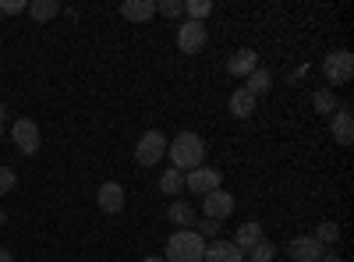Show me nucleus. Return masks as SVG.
<instances>
[{
  "label": "nucleus",
  "mask_w": 354,
  "mask_h": 262,
  "mask_svg": "<svg viewBox=\"0 0 354 262\" xmlns=\"http://www.w3.org/2000/svg\"><path fill=\"white\" fill-rule=\"evenodd\" d=\"M0 11L4 15H21V11H28V4L25 0H0Z\"/></svg>",
  "instance_id": "obj_28"
},
{
  "label": "nucleus",
  "mask_w": 354,
  "mask_h": 262,
  "mask_svg": "<svg viewBox=\"0 0 354 262\" xmlns=\"http://www.w3.org/2000/svg\"><path fill=\"white\" fill-rule=\"evenodd\" d=\"M160 191L170 195V198H174V195H181V191H185V174H181V170H174V167L163 170V174H160Z\"/></svg>",
  "instance_id": "obj_20"
},
{
  "label": "nucleus",
  "mask_w": 354,
  "mask_h": 262,
  "mask_svg": "<svg viewBox=\"0 0 354 262\" xmlns=\"http://www.w3.org/2000/svg\"><path fill=\"white\" fill-rule=\"evenodd\" d=\"M156 15H163V18H181V15H185V0H163V4H156Z\"/></svg>",
  "instance_id": "obj_26"
},
{
  "label": "nucleus",
  "mask_w": 354,
  "mask_h": 262,
  "mask_svg": "<svg viewBox=\"0 0 354 262\" xmlns=\"http://www.w3.org/2000/svg\"><path fill=\"white\" fill-rule=\"evenodd\" d=\"M11 135H15V145H18V153H21V156H36V153H39L43 135H39V124H36V121H28V118L15 121Z\"/></svg>",
  "instance_id": "obj_6"
},
{
  "label": "nucleus",
  "mask_w": 354,
  "mask_h": 262,
  "mask_svg": "<svg viewBox=\"0 0 354 262\" xmlns=\"http://www.w3.org/2000/svg\"><path fill=\"white\" fill-rule=\"evenodd\" d=\"M230 113H234V118H241V121H248L252 113H255V96L245 89V85L230 96Z\"/></svg>",
  "instance_id": "obj_18"
},
{
  "label": "nucleus",
  "mask_w": 354,
  "mask_h": 262,
  "mask_svg": "<svg viewBox=\"0 0 354 262\" xmlns=\"http://www.w3.org/2000/svg\"><path fill=\"white\" fill-rule=\"evenodd\" d=\"M185 188L195 191V195L216 191V188H220V170H213V167H195V170H188V174H185Z\"/></svg>",
  "instance_id": "obj_7"
},
{
  "label": "nucleus",
  "mask_w": 354,
  "mask_h": 262,
  "mask_svg": "<svg viewBox=\"0 0 354 262\" xmlns=\"http://www.w3.org/2000/svg\"><path fill=\"white\" fill-rule=\"evenodd\" d=\"M167 262H202L205 259V241L195 230H174L167 241Z\"/></svg>",
  "instance_id": "obj_2"
},
{
  "label": "nucleus",
  "mask_w": 354,
  "mask_h": 262,
  "mask_svg": "<svg viewBox=\"0 0 354 262\" xmlns=\"http://www.w3.org/2000/svg\"><path fill=\"white\" fill-rule=\"evenodd\" d=\"M202 262H245V252L234 241H213L209 248H205Z\"/></svg>",
  "instance_id": "obj_12"
},
{
  "label": "nucleus",
  "mask_w": 354,
  "mask_h": 262,
  "mask_svg": "<svg viewBox=\"0 0 354 262\" xmlns=\"http://www.w3.org/2000/svg\"><path fill=\"white\" fill-rule=\"evenodd\" d=\"M202 209H205V220H216V223H220V220H227V216L234 213V195L223 191V188H216V191L205 195Z\"/></svg>",
  "instance_id": "obj_9"
},
{
  "label": "nucleus",
  "mask_w": 354,
  "mask_h": 262,
  "mask_svg": "<svg viewBox=\"0 0 354 262\" xmlns=\"http://www.w3.org/2000/svg\"><path fill=\"white\" fill-rule=\"evenodd\" d=\"M167 135L163 131H145L138 142H135V163L138 167H156V163H163V153H167Z\"/></svg>",
  "instance_id": "obj_3"
},
{
  "label": "nucleus",
  "mask_w": 354,
  "mask_h": 262,
  "mask_svg": "<svg viewBox=\"0 0 354 262\" xmlns=\"http://www.w3.org/2000/svg\"><path fill=\"white\" fill-rule=\"evenodd\" d=\"M319 262H347V259H340V255H330V252H326V255H322Z\"/></svg>",
  "instance_id": "obj_30"
},
{
  "label": "nucleus",
  "mask_w": 354,
  "mask_h": 262,
  "mask_svg": "<svg viewBox=\"0 0 354 262\" xmlns=\"http://www.w3.org/2000/svg\"><path fill=\"white\" fill-rule=\"evenodd\" d=\"M287 255H290V262H319L322 255H326V248L308 234V238H290L287 241Z\"/></svg>",
  "instance_id": "obj_8"
},
{
  "label": "nucleus",
  "mask_w": 354,
  "mask_h": 262,
  "mask_svg": "<svg viewBox=\"0 0 354 262\" xmlns=\"http://www.w3.org/2000/svg\"><path fill=\"white\" fill-rule=\"evenodd\" d=\"M0 138H4V128H0Z\"/></svg>",
  "instance_id": "obj_34"
},
{
  "label": "nucleus",
  "mask_w": 354,
  "mask_h": 262,
  "mask_svg": "<svg viewBox=\"0 0 354 262\" xmlns=\"http://www.w3.org/2000/svg\"><path fill=\"white\" fill-rule=\"evenodd\" d=\"M4 220H8V213H4V209H0V223H4Z\"/></svg>",
  "instance_id": "obj_33"
},
{
  "label": "nucleus",
  "mask_w": 354,
  "mask_h": 262,
  "mask_svg": "<svg viewBox=\"0 0 354 262\" xmlns=\"http://www.w3.org/2000/svg\"><path fill=\"white\" fill-rule=\"evenodd\" d=\"M167 220H170L174 227H181V230H192V227H195V209H192V202H185V198L170 202Z\"/></svg>",
  "instance_id": "obj_15"
},
{
  "label": "nucleus",
  "mask_w": 354,
  "mask_h": 262,
  "mask_svg": "<svg viewBox=\"0 0 354 262\" xmlns=\"http://www.w3.org/2000/svg\"><path fill=\"white\" fill-rule=\"evenodd\" d=\"M185 15H188V21H205L213 15V4L209 0H185Z\"/></svg>",
  "instance_id": "obj_22"
},
{
  "label": "nucleus",
  "mask_w": 354,
  "mask_h": 262,
  "mask_svg": "<svg viewBox=\"0 0 354 262\" xmlns=\"http://www.w3.org/2000/svg\"><path fill=\"white\" fill-rule=\"evenodd\" d=\"M198 230H195V234L202 238V241H220V223L216 220H202V223H195Z\"/></svg>",
  "instance_id": "obj_25"
},
{
  "label": "nucleus",
  "mask_w": 354,
  "mask_h": 262,
  "mask_svg": "<svg viewBox=\"0 0 354 262\" xmlns=\"http://www.w3.org/2000/svg\"><path fill=\"white\" fill-rule=\"evenodd\" d=\"M15 185H18V174L11 167H0V195H8Z\"/></svg>",
  "instance_id": "obj_27"
},
{
  "label": "nucleus",
  "mask_w": 354,
  "mask_h": 262,
  "mask_svg": "<svg viewBox=\"0 0 354 262\" xmlns=\"http://www.w3.org/2000/svg\"><path fill=\"white\" fill-rule=\"evenodd\" d=\"M312 106H315V113H333L340 106V100H337V93L330 89V85H322V89L312 93Z\"/></svg>",
  "instance_id": "obj_19"
},
{
  "label": "nucleus",
  "mask_w": 354,
  "mask_h": 262,
  "mask_svg": "<svg viewBox=\"0 0 354 262\" xmlns=\"http://www.w3.org/2000/svg\"><path fill=\"white\" fill-rule=\"evenodd\" d=\"M255 68H259V53H255V50H238V53L227 61V71H230L234 78H248Z\"/></svg>",
  "instance_id": "obj_13"
},
{
  "label": "nucleus",
  "mask_w": 354,
  "mask_h": 262,
  "mask_svg": "<svg viewBox=\"0 0 354 262\" xmlns=\"http://www.w3.org/2000/svg\"><path fill=\"white\" fill-rule=\"evenodd\" d=\"M96 202H100V209L103 213H121L124 209V188L117 185V181H106V185H100V191H96Z\"/></svg>",
  "instance_id": "obj_11"
},
{
  "label": "nucleus",
  "mask_w": 354,
  "mask_h": 262,
  "mask_svg": "<svg viewBox=\"0 0 354 262\" xmlns=\"http://www.w3.org/2000/svg\"><path fill=\"white\" fill-rule=\"evenodd\" d=\"M312 238H315L322 248H326V245H337V241H340V227H337V223H319Z\"/></svg>",
  "instance_id": "obj_23"
},
{
  "label": "nucleus",
  "mask_w": 354,
  "mask_h": 262,
  "mask_svg": "<svg viewBox=\"0 0 354 262\" xmlns=\"http://www.w3.org/2000/svg\"><path fill=\"white\" fill-rule=\"evenodd\" d=\"M322 75H326L330 89L333 85H347L354 78V53L351 50H333L326 61H322Z\"/></svg>",
  "instance_id": "obj_4"
},
{
  "label": "nucleus",
  "mask_w": 354,
  "mask_h": 262,
  "mask_svg": "<svg viewBox=\"0 0 354 262\" xmlns=\"http://www.w3.org/2000/svg\"><path fill=\"white\" fill-rule=\"evenodd\" d=\"M142 262H167V259H160V255H149V259H142Z\"/></svg>",
  "instance_id": "obj_32"
},
{
  "label": "nucleus",
  "mask_w": 354,
  "mask_h": 262,
  "mask_svg": "<svg viewBox=\"0 0 354 262\" xmlns=\"http://www.w3.org/2000/svg\"><path fill=\"white\" fill-rule=\"evenodd\" d=\"M8 118H11V113H8V106H0V124H4Z\"/></svg>",
  "instance_id": "obj_31"
},
{
  "label": "nucleus",
  "mask_w": 354,
  "mask_h": 262,
  "mask_svg": "<svg viewBox=\"0 0 354 262\" xmlns=\"http://www.w3.org/2000/svg\"><path fill=\"white\" fill-rule=\"evenodd\" d=\"M248 259H252V262H277V248L262 238L259 245H252V248H248Z\"/></svg>",
  "instance_id": "obj_24"
},
{
  "label": "nucleus",
  "mask_w": 354,
  "mask_h": 262,
  "mask_svg": "<svg viewBox=\"0 0 354 262\" xmlns=\"http://www.w3.org/2000/svg\"><path fill=\"white\" fill-rule=\"evenodd\" d=\"M205 43H209V28H205V21H185L181 28H177V50L195 57Z\"/></svg>",
  "instance_id": "obj_5"
},
{
  "label": "nucleus",
  "mask_w": 354,
  "mask_h": 262,
  "mask_svg": "<svg viewBox=\"0 0 354 262\" xmlns=\"http://www.w3.org/2000/svg\"><path fill=\"white\" fill-rule=\"evenodd\" d=\"M262 241V223H255V220H245L241 227H238V234H234V245H238L241 252H248L252 245H259Z\"/></svg>",
  "instance_id": "obj_17"
},
{
  "label": "nucleus",
  "mask_w": 354,
  "mask_h": 262,
  "mask_svg": "<svg viewBox=\"0 0 354 262\" xmlns=\"http://www.w3.org/2000/svg\"><path fill=\"white\" fill-rule=\"evenodd\" d=\"M245 82H248L245 89H248V93L259 100V96H266V93L273 89V71H270V68H255V71H252Z\"/></svg>",
  "instance_id": "obj_16"
},
{
  "label": "nucleus",
  "mask_w": 354,
  "mask_h": 262,
  "mask_svg": "<svg viewBox=\"0 0 354 262\" xmlns=\"http://www.w3.org/2000/svg\"><path fill=\"white\" fill-rule=\"evenodd\" d=\"M0 262H15V255H11V252H8L4 245H0Z\"/></svg>",
  "instance_id": "obj_29"
},
{
  "label": "nucleus",
  "mask_w": 354,
  "mask_h": 262,
  "mask_svg": "<svg viewBox=\"0 0 354 262\" xmlns=\"http://www.w3.org/2000/svg\"><path fill=\"white\" fill-rule=\"evenodd\" d=\"M28 15H32L36 21H50V18L61 15V4H57V0H32V4H28Z\"/></svg>",
  "instance_id": "obj_21"
},
{
  "label": "nucleus",
  "mask_w": 354,
  "mask_h": 262,
  "mask_svg": "<svg viewBox=\"0 0 354 262\" xmlns=\"http://www.w3.org/2000/svg\"><path fill=\"white\" fill-rule=\"evenodd\" d=\"M121 15L128 21H149V18H156V0H124Z\"/></svg>",
  "instance_id": "obj_14"
},
{
  "label": "nucleus",
  "mask_w": 354,
  "mask_h": 262,
  "mask_svg": "<svg viewBox=\"0 0 354 262\" xmlns=\"http://www.w3.org/2000/svg\"><path fill=\"white\" fill-rule=\"evenodd\" d=\"M167 156H170V167H174V170L188 174V170L202 167V160H205V142H202L195 131H181L177 138L167 142Z\"/></svg>",
  "instance_id": "obj_1"
},
{
  "label": "nucleus",
  "mask_w": 354,
  "mask_h": 262,
  "mask_svg": "<svg viewBox=\"0 0 354 262\" xmlns=\"http://www.w3.org/2000/svg\"><path fill=\"white\" fill-rule=\"evenodd\" d=\"M330 118H333V124H330L333 128V138L340 145H351L354 142V110H351V103H340Z\"/></svg>",
  "instance_id": "obj_10"
}]
</instances>
